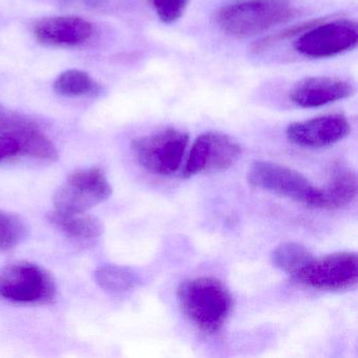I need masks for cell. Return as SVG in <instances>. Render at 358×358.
Here are the masks:
<instances>
[{
    "instance_id": "6da1fadb",
    "label": "cell",
    "mask_w": 358,
    "mask_h": 358,
    "mask_svg": "<svg viewBox=\"0 0 358 358\" xmlns=\"http://www.w3.org/2000/svg\"><path fill=\"white\" fill-rule=\"evenodd\" d=\"M177 299L185 317L206 334L221 330L232 310L229 290L213 276H201L181 282L178 287Z\"/></svg>"
},
{
    "instance_id": "7a4b0ae2",
    "label": "cell",
    "mask_w": 358,
    "mask_h": 358,
    "mask_svg": "<svg viewBox=\"0 0 358 358\" xmlns=\"http://www.w3.org/2000/svg\"><path fill=\"white\" fill-rule=\"evenodd\" d=\"M296 13L287 0H238L219 10L217 22L226 34L249 38L290 22Z\"/></svg>"
},
{
    "instance_id": "3957f363",
    "label": "cell",
    "mask_w": 358,
    "mask_h": 358,
    "mask_svg": "<svg viewBox=\"0 0 358 358\" xmlns=\"http://www.w3.org/2000/svg\"><path fill=\"white\" fill-rule=\"evenodd\" d=\"M188 143V134L169 127L134 140L131 150L148 173L165 177L179 171Z\"/></svg>"
},
{
    "instance_id": "277c9868",
    "label": "cell",
    "mask_w": 358,
    "mask_h": 358,
    "mask_svg": "<svg viewBox=\"0 0 358 358\" xmlns=\"http://www.w3.org/2000/svg\"><path fill=\"white\" fill-rule=\"evenodd\" d=\"M112 186L106 173L98 167L81 169L71 173L56 190L54 211L87 213L112 196Z\"/></svg>"
},
{
    "instance_id": "5b68a950",
    "label": "cell",
    "mask_w": 358,
    "mask_h": 358,
    "mask_svg": "<svg viewBox=\"0 0 358 358\" xmlns=\"http://www.w3.org/2000/svg\"><path fill=\"white\" fill-rule=\"evenodd\" d=\"M56 285L49 272L29 262H16L0 269V297L20 303H49Z\"/></svg>"
},
{
    "instance_id": "8992f818",
    "label": "cell",
    "mask_w": 358,
    "mask_h": 358,
    "mask_svg": "<svg viewBox=\"0 0 358 358\" xmlns=\"http://www.w3.org/2000/svg\"><path fill=\"white\" fill-rule=\"evenodd\" d=\"M247 181L252 187L315 208L318 187L312 185L305 176L290 167L257 161L249 169Z\"/></svg>"
},
{
    "instance_id": "52a82bcc",
    "label": "cell",
    "mask_w": 358,
    "mask_h": 358,
    "mask_svg": "<svg viewBox=\"0 0 358 358\" xmlns=\"http://www.w3.org/2000/svg\"><path fill=\"white\" fill-rule=\"evenodd\" d=\"M357 43L358 27L355 22L324 18L299 35L293 47L303 57L322 59L352 51Z\"/></svg>"
},
{
    "instance_id": "ba28073f",
    "label": "cell",
    "mask_w": 358,
    "mask_h": 358,
    "mask_svg": "<svg viewBox=\"0 0 358 358\" xmlns=\"http://www.w3.org/2000/svg\"><path fill=\"white\" fill-rule=\"evenodd\" d=\"M295 278L316 290H349L357 285V255L336 252L312 259Z\"/></svg>"
},
{
    "instance_id": "9c48e42d",
    "label": "cell",
    "mask_w": 358,
    "mask_h": 358,
    "mask_svg": "<svg viewBox=\"0 0 358 358\" xmlns=\"http://www.w3.org/2000/svg\"><path fill=\"white\" fill-rule=\"evenodd\" d=\"M242 148L231 137L219 131H207L196 138L183 169L184 178L201 173H219L231 169Z\"/></svg>"
},
{
    "instance_id": "30bf717a",
    "label": "cell",
    "mask_w": 358,
    "mask_h": 358,
    "mask_svg": "<svg viewBox=\"0 0 358 358\" xmlns=\"http://www.w3.org/2000/svg\"><path fill=\"white\" fill-rule=\"evenodd\" d=\"M350 131L351 125L343 115L331 114L291 123L287 127L286 136L294 145L322 148L345 139Z\"/></svg>"
},
{
    "instance_id": "8fae6325",
    "label": "cell",
    "mask_w": 358,
    "mask_h": 358,
    "mask_svg": "<svg viewBox=\"0 0 358 358\" xmlns=\"http://www.w3.org/2000/svg\"><path fill=\"white\" fill-rule=\"evenodd\" d=\"M355 94L350 81L337 77H308L299 81L289 93L292 103L303 108H315L348 99Z\"/></svg>"
},
{
    "instance_id": "7c38bea8",
    "label": "cell",
    "mask_w": 358,
    "mask_h": 358,
    "mask_svg": "<svg viewBox=\"0 0 358 358\" xmlns=\"http://www.w3.org/2000/svg\"><path fill=\"white\" fill-rule=\"evenodd\" d=\"M34 36L48 47L73 48L87 43L93 34V26L77 16H54L35 24Z\"/></svg>"
},
{
    "instance_id": "4fadbf2b",
    "label": "cell",
    "mask_w": 358,
    "mask_h": 358,
    "mask_svg": "<svg viewBox=\"0 0 358 358\" xmlns=\"http://www.w3.org/2000/svg\"><path fill=\"white\" fill-rule=\"evenodd\" d=\"M0 133L14 136L20 141L22 155L45 161L58 158L57 148L53 142L36 125L26 119L3 113L0 117Z\"/></svg>"
},
{
    "instance_id": "5bb4252c",
    "label": "cell",
    "mask_w": 358,
    "mask_h": 358,
    "mask_svg": "<svg viewBox=\"0 0 358 358\" xmlns=\"http://www.w3.org/2000/svg\"><path fill=\"white\" fill-rule=\"evenodd\" d=\"M357 196V176L343 165H335L328 183L318 187L315 208L338 209L348 206Z\"/></svg>"
},
{
    "instance_id": "9a60e30c",
    "label": "cell",
    "mask_w": 358,
    "mask_h": 358,
    "mask_svg": "<svg viewBox=\"0 0 358 358\" xmlns=\"http://www.w3.org/2000/svg\"><path fill=\"white\" fill-rule=\"evenodd\" d=\"M52 224L73 240L93 241L101 236L100 222L87 213H60L53 211L50 215Z\"/></svg>"
},
{
    "instance_id": "2e32d148",
    "label": "cell",
    "mask_w": 358,
    "mask_h": 358,
    "mask_svg": "<svg viewBox=\"0 0 358 358\" xmlns=\"http://www.w3.org/2000/svg\"><path fill=\"white\" fill-rule=\"evenodd\" d=\"M312 259L313 257L309 250L295 242L282 243L271 253L273 266L294 278Z\"/></svg>"
},
{
    "instance_id": "e0dca14e",
    "label": "cell",
    "mask_w": 358,
    "mask_h": 358,
    "mask_svg": "<svg viewBox=\"0 0 358 358\" xmlns=\"http://www.w3.org/2000/svg\"><path fill=\"white\" fill-rule=\"evenodd\" d=\"M96 282L106 292L123 293L137 285L136 274L129 268L116 265L100 266L96 269Z\"/></svg>"
},
{
    "instance_id": "ac0fdd59",
    "label": "cell",
    "mask_w": 358,
    "mask_h": 358,
    "mask_svg": "<svg viewBox=\"0 0 358 358\" xmlns=\"http://www.w3.org/2000/svg\"><path fill=\"white\" fill-rule=\"evenodd\" d=\"M24 222L14 213L0 210V252L12 250L26 238Z\"/></svg>"
},
{
    "instance_id": "d6986e66",
    "label": "cell",
    "mask_w": 358,
    "mask_h": 358,
    "mask_svg": "<svg viewBox=\"0 0 358 358\" xmlns=\"http://www.w3.org/2000/svg\"><path fill=\"white\" fill-rule=\"evenodd\" d=\"M94 83L87 73L81 70H68L60 74L54 83L56 93L64 97H79L93 90Z\"/></svg>"
},
{
    "instance_id": "ffe728a7",
    "label": "cell",
    "mask_w": 358,
    "mask_h": 358,
    "mask_svg": "<svg viewBox=\"0 0 358 358\" xmlns=\"http://www.w3.org/2000/svg\"><path fill=\"white\" fill-rule=\"evenodd\" d=\"M324 18H317V20H309V22H301V24H295V26L289 27V28L284 29V30L278 31L274 34L268 35V36L263 37L255 41L251 45L250 51L253 54H261L263 52L267 51L272 45L280 43V41H287V39L292 38V37L297 36L303 34L306 31L311 29L312 27L316 26L322 22Z\"/></svg>"
},
{
    "instance_id": "44dd1931",
    "label": "cell",
    "mask_w": 358,
    "mask_h": 358,
    "mask_svg": "<svg viewBox=\"0 0 358 358\" xmlns=\"http://www.w3.org/2000/svg\"><path fill=\"white\" fill-rule=\"evenodd\" d=\"M159 20L165 24H173L183 17L190 0H146Z\"/></svg>"
},
{
    "instance_id": "7402d4cb",
    "label": "cell",
    "mask_w": 358,
    "mask_h": 358,
    "mask_svg": "<svg viewBox=\"0 0 358 358\" xmlns=\"http://www.w3.org/2000/svg\"><path fill=\"white\" fill-rule=\"evenodd\" d=\"M62 3L78 9L100 13H115L122 11L127 6V0H62Z\"/></svg>"
},
{
    "instance_id": "603a6c76",
    "label": "cell",
    "mask_w": 358,
    "mask_h": 358,
    "mask_svg": "<svg viewBox=\"0 0 358 358\" xmlns=\"http://www.w3.org/2000/svg\"><path fill=\"white\" fill-rule=\"evenodd\" d=\"M22 155L20 141L10 134L0 133V163Z\"/></svg>"
},
{
    "instance_id": "cb8c5ba5",
    "label": "cell",
    "mask_w": 358,
    "mask_h": 358,
    "mask_svg": "<svg viewBox=\"0 0 358 358\" xmlns=\"http://www.w3.org/2000/svg\"><path fill=\"white\" fill-rule=\"evenodd\" d=\"M3 114V110L0 108V116Z\"/></svg>"
}]
</instances>
